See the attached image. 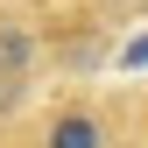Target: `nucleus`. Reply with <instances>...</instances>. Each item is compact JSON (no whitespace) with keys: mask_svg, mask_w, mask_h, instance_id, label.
I'll list each match as a JSON object with an SVG mask.
<instances>
[{"mask_svg":"<svg viewBox=\"0 0 148 148\" xmlns=\"http://www.w3.org/2000/svg\"><path fill=\"white\" fill-rule=\"evenodd\" d=\"M49 148H99V127H92L85 113H71V120H57V134H49Z\"/></svg>","mask_w":148,"mask_h":148,"instance_id":"1","label":"nucleus"},{"mask_svg":"<svg viewBox=\"0 0 148 148\" xmlns=\"http://www.w3.org/2000/svg\"><path fill=\"white\" fill-rule=\"evenodd\" d=\"M120 64H127V71H141V64H148V35H134V42L120 49Z\"/></svg>","mask_w":148,"mask_h":148,"instance_id":"2","label":"nucleus"}]
</instances>
